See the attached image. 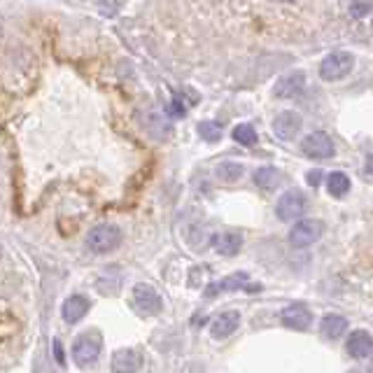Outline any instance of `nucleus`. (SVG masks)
<instances>
[{
  "label": "nucleus",
  "instance_id": "obj_26",
  "mask_svg": "<svg viewBox=\"0 0 373 373\" xmlns=\"http://www.w3.org/2000/svg\"><path fill=\"white\" fill-rule=\"evenodd\" d=\"M322 180H325V173H322L320 168H312V171L306 173V182H308L310 186H320Z\"/></svg>",
  "mask_w": 373,
  "mask_h": 373
},
{
  "label": "nucleus",
  "instance_id": "obj_16",
  "mask_svg": "<svg viewBox=\"0 0 373 373\" xmlns=\"http://www.w3.org/2000/svg\"><path fill=\"white\" fill-rule=\"evenodd\" d=\"M250 283V275L248 273H243V270H238V273H231L228 278H224V280H217V283H210L208 287H206V296H217V294H222V292H238V290H243L245 285Z\"/></svg>",
  "mask_w": 373,
  "mask_h": 373
},
{
  "label": "nucleus",
  "instance_id": "obj_6",
  "mask_svg": "<svg viewBox=\"0 0 373 373\" xmlns=\"http://www.w3.org/2000/svg\"><path fill=\"white\" fill-rule=\"evenodd\" d=\"M306 206H308L306 194L299 189H290L280 196L278 206H275V215L280 222H294V219H299L306 213Z\"/></svg>",
  "mask_w": 373,
  "mask_h": 373
},
{
  "label": "nucleus",
  "instance_id": "obj_25",
  "mask_svg": "<svg viewBox=\"0 0 373 373\" xmlns=\"http://www.w3.org/2000/svg\"><path fill=\"white\" fill-rule=\"evenodd\" d=\"M371 10H373V5L367 3V0H357V3L350 5V14L357 16V19H359V16H364V14H369Z\"/></svg>",
  "mask_w": 373,
  "mask_h": 373
},
{
  "label": "nucleus",
  "instance_id": "obj_20",
  "mask_svg": "<svg viewBox=\"0 0 373 373\" xmlns=\"http://www.w3.org/2000/svg\"><path fill=\"white\" fill-rule=\"evenodd\" d=\"M245 173V168L241 164H236V161H224V164H219L215 168V175H217V180H222L226 184H233V182H238L241 177Z\"/></svg>",
  "mask_w": 373,
  "mask_h": 373
},
{
  "label": "nucleus",
  "instance_id": "obj_21",
  "mask_svg": "<svg viewBox=\"0 0 373 373\" xmlns=\"http://www.w3.org/2000/svg\"><path fill=\"white\" fill-rule=\"evenodd\" d=\"M327 189L334 199H343L345 194L350 191V177H347L345 173H341V171L332 173L327 177Z\"/></svg>",
  "mask_w": 373,
  "mask_h": 373
},
{
  "label": "nucleus",
  "instance_id": "obj_7",
  "mask_svg": "<svg viewBox=\"0 0 373 373\" xmlns=\"http://www.w3.org/2000/svg\"><path fill=\"white\" fill-rule=\"evenodd\" d=\"M135 120H138L140 129L145 131L147 135H152L154 140H166V138H171V133H173L171 120H168L166 115L157 112V110H140Z\"/></svg>",
  "mask_w": 373,
  "mask_h": 373
},
{
  "label": "nucleus",
  "instance_id": "obj_17",
  "mask_svg": "<svg viewBox=\"0 0 373 373\" xmlns=\"http://www.w3.org/2000/svg\"><path fill=\"white\" fill-rule=\"evenodd\" d=\"M213 248L222 257H236L243 248V236L236 231H222L213 238Z\"/></svg>",
  "mask_w": 373,
  "mask_h": 373
},
{
  "label": "nucleus",
  "instance_id": "obj_27",
  "mask_svg": "<svg viewBox=\"0 0 373 373\" xmlns=\"http://www.w3.org/2000/svg\"><path fill=\"white\" fill-rule=\"evenodd\" d=\"M52 352H54V359L58 362V367H65V357H63V345L58 338H54V343H52Z\"/></svg>",
  "mask_w": 373,
  "mask_h": 373
},
{
  "label": "nucleus",
  "instance_id": "obj_11",
  "mask_svg": "<svg viewBox=\"0 0 373 373\" xmlns=\"http://www.w3.org/2000/svg\"><path fill=\"white\" fill-rule=\"evenodd\" d=\"M301 126H303L301 115L294 112V110H285V112H280L273 120V133L280 140H294L299 135Z\"/></svg>",
  "mask_w": 373,
  "mask_h": 373
},
{
  "label": "nucleus",
  "instance_id": "obj_1",
  "mask_svg": "<svg viewBox=\"0 0 373 373\" xmlns=\"http://www.w3.org/2000/svg\"><path fill=\"white\" fill-rule=\"evenodd\" d=\"M103 352V336L98 329H87L73 341V359L78 367H91Z\"/></svg>",
  "mask_w": 373,
  "mask_h": 373
},
{
  "label": "nucleus",
  "instance_id": "obj_10",
  "mask_svg": "<svg viewBox=\"0 0 373 373\" xmlns=\"http://www.w3.org/2000/svg\"><path fill=\"white\" fill-rule=\"evenodd\" d=\"M280 322H283V327L292 329V332H303V329L310 327L312 315L306 303H292V306H287L280 312Z\"/></svg>",
  "mask_w": 373,
  "mask_h": 373
},
{
  "label": "nucleus",
  "instance_id": "obj_14",
  "mask_svg": "<svg viewBox=\"0 0 373 373\" xmlns=\"http://www.w3.org/2000/svg\"><path fill=\"white\" fill-rule=\"evenodd\" d=\"M89 308H91V303H89L87 296H84V294H73V296H68V299L63 301L61 315H63V320L68 322V325H78L80 320L87 317Z\"/></svg>",
  "mask_w": 373,
  "mask_h": 373
},
{
  "label": "nucleus",
  "instance_id": "obj_28",
  "mask_svg": "<svg viewBox=\"0 0 373 373\" xmlns=\"http://www.w3.org/2000/svg\"><path fill=\"white\" fill-rule=\"evenodd\" d=\"M364 171H367L369 175H373V154H369L367 164H364Z\"/></svg>",
  "mask_w": 373,
  "mask_h": 373
},
{
  "label": "nucleus",
  "instance_id": "obj_30",
  "mask_svg": "<svg viewBox=\"0 0 373 373\" xmlns=\"http://www.w3.org/2000/svg\"><path fill=\"white\" fill-rule=\"evenodd\" d=\"M371 373H373V364H371Z\"/></svg>",
  "mask_w": 373,
  "mask_h": 373
},
{
  "label": "nucleus",
  "instance_id": "obj_24",
  "mask_svg": "<svg viewBox=\"0 0 373 373\" xmlns=\"http://www.w3.org/2000/svg\"><path fill=\"white\" fill-rule=\"evenodd\" d=\"M184 112H186L184 100H182L180 96H173V98H171V103L166 105V115H168V117H175V120H177V117H182Z\"/></svg>",
  "mask_w": 373,
  "mask_h": 373
},
{
  "label": "nucleus",
  "instance_id": "obj_9",
  "mask_svg": "<svg viewBox=\"0 0 373 373\" xmlns=\"http://www.w3.org/2000/svg\"><path fill=\"white\" fill-rule=\"evenodd\" d=\"M142 367V352L138 347H120L110 357V369L112 373H135Z\"/></svg>",
  "mask_w": 373,
  "mask_h": 373
},
{
  "label": "nucleus",
  "instance_id": "obj_8",
  "mask_svg": "<svg viewBox=\"0 0 373 373\" xmlns=\"http://www.w3.org/2000/svg\"><path fill=\"white\" fill-rule=\"evenodd\" d=\"M301 152L308 159H332L336 154V145L332 135H327L325 131H312L301 140Z\"/></svg>",
  "mask_w": 373,
  "mask_h": 373
},
{
  "label": "nucleus",
  "instance_id": "obj_29",
  "mask_svg": "<svg viewBox=\"0 0 373 373\" xmlns=\"http://www.w3.org/2000/svg\"><path fill=\"white\" fill-rule=\"evenodd\" d=\"M280 3H294V0H280Z\"/></svg>",
  "mask_w": 373,
  "mask_h": 373
},
{
  "label": "nucleus",
  "instance_id": "obj_15",
  "mask_svg": "<svg viewBox=\"0 0 373 373\" xmlns=\"http://www.w3.org/2000/svg\"><path fill=\"white\" fill-rule=\"evenodd\" d=\"M345 350L354 359L369 357V354H373V336L369 332H364V329H357V332H352L350 336H347Z\"/></svg>",
  "mask_w": 373,
  "mask_h": 373
},
{
  "label": "nucleus",
  "instance_id": "obj_3",
  "mask_svg": "<svg viewBox=\"0 0 373 373\" xmlns=\"http://www.w3.org/2000/svg\"><path fill=\"white\" fill-rule=\"evenodd\" d=\"M354 68V56L347 52H332L322 58L320 63V78L325 82H338L347 78Z\"/></svg>",
  "mask_w": 373,
  "mask_h": 373
},
{
  "label": "nucleus",
  "instance_id": "obj_18",
  "mask_svg": "<svg viewBox=\"0 0 373 373\" xmlns=\"http://www.w3.org/2000/svg\"><path fill=\"white\" fill-rule=\"evenodd\" d=\"M347 329V320L343 315H336V312H329V315L322 317L320 322V332L325 338H329V341H338Z\"/></svg>",
  "mask_w": 373,
  "mask_h": 373
},
{
  "label": "nucleus",
  "instance_id": "obj_13",
  "mask_svg": "<svg viewBox=\"0 0 373 373\" xmlns=\"http://www.w3.org/2000/svg\"><path fill=\"white\" fill-rule=\"evenodd\" d=\"M241 327V312L238 310H224L222 315H217L210 325V334L215 341H224V338L233 336L236 329Z\"/></svg>",
  "mask_w": 373,
  "mask_h": 373
},
{
  "label": "nucleus",
  "instance_id": "obj_2",
  "mask_svg": "<svg viewBox=\"0 0 373 373\" xmlns=\"http://www.w3.org/2000/svg\"><path fill=\"white\" fill-rule=\"evenodd\" d=\"M122 238V228L117 224H98L87 233V248L93 254H107L120 248Z\"/></svg>",
  "mask_w": 373,
  "mask_h": 373
},
{
  "label": "nucleus",
  "instance_id": "obj_19",
  "mask_svg": "<svg viewBox=\"0 0 373 373\" xmlns=\"http://www.w3.org/2000/svg\"><path fill=\"white\" fill-rule=\"evenodd\" d=\"M252 180H254V184L259 186V189H264V191H273L275 186L280 184V180H283V175H280L278 168H273V166H264V168H257V171H254Z\"/></svg>",
  "mask_w": 373,
  "mask_h": 373
},
{
  "label": "nucleus",
  "instance_id": "obj_22",
  "mask_svg": "<svg viewBox=\"0 0 373 373\" xmlns=\"http://www.w3.org/2000/svg\"><path fill=\"white\" fill-rule=\"evenodd\" d=\"M231 135H233V140L238 142V145H243V147H254V145H257V131H254L252 124H238Z\"/></svg>",
  "mask_w": 373,
  "mask_h": 373
},
{
  "label": "nucleus",
  "instance_id": "obj_12",
  "mask_svg": "<svg viewBox=\"0 0 373 373\" xmlns=\"http://www.w3.org/2000/svg\"><path fill=\"white\" fill-rule=\"evenodd\" d=\"M306 89V75H303L301 70H294V73H287L283 75L278 82H275V87H273V96L275 98H285V100H290V98H296L299 93Z\"/></svg>",
  "mask_w": 373,
  "mask_h": 373
},
{
  "label": "nucleus",
  "instance_id": "obj_23",
  "mask_svg": "<svg viewBox=\"0 0 373 373\" xmlns=\"http://www.w3.org/2000/svg\"><path fill=\"white\" fill-rule=\"evenodd\" d=\"M199 135L206 142H217L219 138H222V124H217L213 120H208V122H201L199 126Z\"/></svg>",
  "mask_w": 373,
  "mask_h": 373
},
{
  "label": "nucleus",
  "instance_id": "obj_4",
  "mask_svg": "<svg viewBox=\"0 0 373 373\" xmlns=\"http://www.w3.org/2000/svg\"><path fill=\"white\" fill-rule=\"evenodd\" d=\"M131 301H133V308L140 312V315H159L161 310H164V301H161L159 292L154 290L152 285L147 283H138L133 285L131 290Z\"/></svg>",
  "mask_w": 373,
  "mask_h": 373
},
{
  "label": "nucleus",
  "instance_id": "obj_5",
  "mask_svg": "<svg viewBox=\"0 0 373 373\" xmlns=\"http://www.w3.org/2000/svg\"><path fill=\"white\" fill-rule=\"evenodd\" d=\"M325 233V222L320 219H299L290 228V245L292 248H310L312 243H317Z\"/></svg>",
  "mask_w": 373,
  "mask_h": 373
}]
</instances>
